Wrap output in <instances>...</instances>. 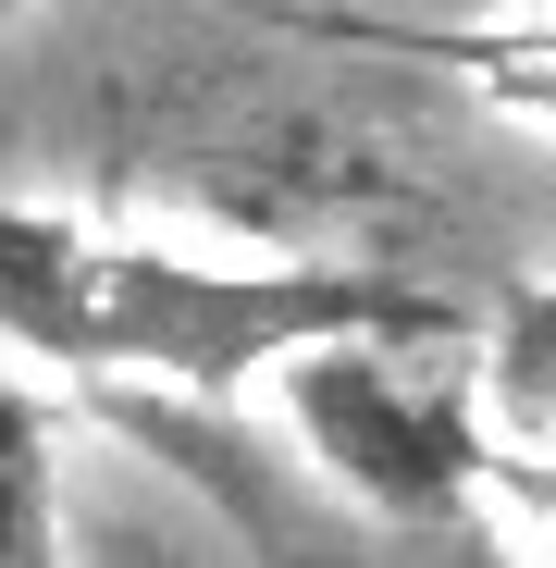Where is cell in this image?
I'll list each match as a JSON object with an SVG mask.
<instances>
[{
    "label": "cell",
    "mask_w": 556,
    "mask_h": 568,
    "mask_svg": "<svg viewBox=\"0 0 556 568\" xmlns=\"http://www.w3.org/2000/svg\"><path fill=\"white\" fill-rule=\"evenodd\" d=\"M285 408H297L310 457L334 469L371 519H396V531H471L483 519V483L507 469L471 322H457V334L322 346V358L285 371Z\"/></svg>",
    "instance_id": "cell-2"
},
{
    "label": "cell",
    "mask_w": 556,
    "mask_h": 568,
    "mask_svg": "<svg viewBox=\"0 0 556 568\" xmlns=\"http://www.w3.org/2000/svg\"><path fill=\"white\" fill-rule=\"evenodd\" d=\"M26 13H38V0H0V38H13V26H26Z\"/></svg>",
    "instance_id": "cell-7"
},
{
    "label": "cell",
    "mask_w": 556,
    "mask_h": 568,
    "mask_svg": "<svg viewBox=\"0 0 556 568\" xmlns=\"http://www.w3.org/2000/svg\"><path fill=\"white\" fill-rule=\"evenodd\" d=\"M483 396H495V445H507V469H532V483L556 495V272L519 284L507 322L483 334Z\"/></svg>",
    "instance_id": "cell-4"
},
{
    "label": "cell",
    "mask_w": 556,
    "mask_h": 568,
    "mask_svg": "<svg viewBox=\"0 0 556 568\" xmlns=\"http://www.w3.org/2000/svg\"><path fill=\"white\" fill-rule=\"evenodd\" d=\"M100 568H173V556H149V544H112V556H100Z\"/></svg>",
    "instance_id": "cell-6"
},
{
    "label": "cell",
    "mask_w": 556,
    "mask_h": 568,
    "mask_svg": "<svg viewBox=\"0 0 556 568\" xmlns=\"http://www.w3.org/2000/svg\"><path fill=\"white\" fill-rule=\"evenodd\" d=\"M471 310L396 260H199L161 235H100L74 211L0 199V358L149 396H247L322 346L457 334Z\"/></svg>",
    "instance_id": "cell-1"
},
{
    "label": "cell",
    "mask_w": 556,
    "mask_h": 568,
    "mask_svg": "<svg viewBox=\"0 0 556 568\" xmlns=\"http://www.w3.org/2000/svg\"><path fill=\"white\" fill-rule=\"evenodd\" d=\"M334 38L445 62L471 100H495V112H519V124H556V13H495V26H334Z\"/></svg>",
    "instance_id": "cell-3"
},
{
    "label": "cell",
    "mask_w": 556,
    "mask_h": 568,
    "mask_svg": "<svg viewBox=\"0 0 556 568\" xmlns=\"http://www.w3.org/2000/svg\"><path fill=\"white\" fill-rule=\"evenodd\" d=\"M0 568H74V519H62V420L38 408L26 371H0Z\"/></svg>",
    "instance_id": "cell-5"
}]
</instances>
